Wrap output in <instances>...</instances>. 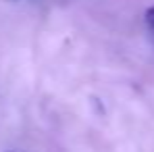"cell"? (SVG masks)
I'll return each mask as SVG.
<instances>
[{
  "label": "cell",
  "mask_w": 154,
  "mask_h": 152,
  "mask_svg": "<svg viewBox=\"0 0 154 152\" xmlns=\"http://www.w3.org/2000/svg\"><path fill=\"white\" fill-rule=\"evenodd\" d=\"M146 25L150 29V33L154 36V6H150V8L146 11Z\"/></svg>",
  "instance_id": "obj_1"
},
{
  "label": "cell",
  "mask_w": 154,
  "mask_h": 152,
  "mask_svg": "<svg viewBox=\"0 0 154 152\" xmlns=\"http://www.w3.org/2000/svg\"><path fill=\"white\" fill-rule=\"evenodd\" d=\"M8 152H15V150H8Z\"/></svg>",
  "instance_id": "obj_2"
}]
</instances>
